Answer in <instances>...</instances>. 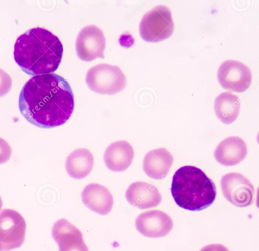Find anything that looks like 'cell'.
Returning <instances> with one entry per match:
<instances>
[{"mask_svg": "<svg viewBox=\"0 0 259 251\" xmlns=\"http://www.w3.org/2000/svg\"><path fill=\"white\" fill-rule=\"evenodd\" d=\"M19 107L30 123L41 128H54L64 124L71 117L74 96L68 82L61 76L36 75L23 87Z\"/></svg>", "mask_w": 259, "mask_h": 251, "instance_id": "1", "label": "cell"}, {"mask_svg": "<svg viewBox=\"0 0 259 251\" xmlns=\"http://www.w3.org/2000/svg\"><path fill=\"white\" fill-rule=\"evenodd\" d=\"M63 52L59 38L49 30L38 27L27 30L17 37L14 57L23 71L36 75L56 70Z\"/></svg>", "mask_w": 259, "mask_h": 251, "instance_id": "2", "label": "cell"}, {"mask_svg": "<svg viewBox=\"0 0 259 251\" xmlns=\"http://www.w3.org/2000/svg\"><path fill=\"white\" fill-rule=\"evenodd\" d=\"M170 190L177 204L191 211L208 207L217 194L214 182L202 170L193 165L183 166L176 172Z\"/></svg>", "mask_w": 259, "mask_h": 251, "instance_id": "3", "label": "cell"}, {"mask_svg": "<svg viewBox=\"0 0 259 251\" xmlns=\"http://www.w3.org/2000/svg\"><path fill=\"white\" fill-rule=\"evenodd\" d=\"M85 82L92 91L106 95L121 92L126 85L125 76L120 68L105 63L90 68L86 74Z\"/></svg>", "mask_w": 259, "mask_h": 251, "instance_id": "4", "label": "cell"}, {"mask_svg": "<svg viewBox=\"0 0 259 251\" xmlns=\"http://www.w3.org/2000/svg\"><path fill=\"white\" fill-rule=\"evenodd\" d=\"M174 29L171 13L164 5L157 6L142 17L139 26L141 37L147 41L157 42L169 37Z\"/></svg>", "mask_w": 259, "mask_h": 251, "instance_id": "5", "label": "cell"}, {"mask_svg": "<svg viewBox=\"0 0 259 251\" xmlns=\"http://www.w3.org/2000/svg\"><path fill=\"white\" fill-rule=\"evenodd\" d=\"M26 229L24 218L16 211L4 209L0 213V251H9L23 243Z\"/></svg>", "mask_w": 259, "mask_h": 251, "instance_id": "6", "label": "cell"}, {"mask_svg": "<svg viewBox=\"0 0 259 251\" xmlns=\"http://www.w3.org/2000/svg\"><path fill=\"white\" fill-rule=\"evenodd\" d=\"M224 197L231 203L239 207L251 204L254 190L249 180L241 174L230 173L223 176L220 181Z\"/></svg>", "mask_w": 259, "mask_h": 251, "instance_id": "7", "label": "cell"}, {"mask_svg": "<svg viewBox=\"0 0 259 251\" xmlns=\"http://www.w3.org/2000/svg\"><path fill=\"white\" fill-rule=\"evenodd\" d=\"M106 39L103 31L94 25L82 28L76 39L75 49L78 57L84 61L104 58Z\"/></svg>", "mask_w": 259, "mask_h": 251, "instance_id": "8", "label": "cell"}, {"mask_svg": "<svg viewBox=\"0 0 259 251\" xmlns=\"http://www.w3.org/2000/svg\"><path fill=\"white\" fill-rule=\"evenodd\" d=\"M217 77L223 87L237 92L246 90L251 81L249 67L235 60L224 61L218 68Z\"/></svg>", "mask_w": 259, "mask_h": 251, "instance_id": "9", "label": "cell"}, {"mask_svg": "<svg viewBox=\"0 0 259 251\" xmlns=\"http://www.w3.org/2000/svg\"><path fill=\"white\" fill-rule=\"evenodd\" d=\"M137 230L142 235L150 238L162 237L167 235L173 228V221L164 212L150 210L139 215L136 219Z\"/></svg>", "mask_w": 259, "mask_h": 251, "instance_id": "10", "label": "cell"}, {"mask_svg": "<svg viewBox=\"0 0 259 251\" xmlns=\"http://www.w3.org/2000/svg\"><path fill=\"white\" fill-rule=\"evenodd\" d=\"M52 236L59 251H89L81 231L65 219L57 221L52 229Z\"/></svg>", "mask_w": 259, "mask_h": 251, "instance_id": "11", "label": "cell"}, {"mask_svg": "<svg viewBox=\"0 0 259 251\" xmlns=\"http://www.w3.org/2000/svg\"><path fill=\"white\" fill-rule=\"evenodd\" d=\"M125 196L131 205L141 210L156 207L161 201V195L157 187L145 182L131 184Z\"/></svg>", "mask_w": 259, "mask_h": 251, "instance_id": "12", "label": "cell"}, {"mask_svg": "<svg viewBox=\"0 0 259 251\" xmlns=\"http://www.w3.org/2000/svg\"><path fill=\"white\" fill-rule=\"evenodd\" d=\"M83 204L92 211L101 215H106L112 208V195L105 186L97 183L86 186L81 194Z\"/></svg>", "mask_w": 259, "mask_h": 251, "instance_id": "13", "label": "cell"}, {"mask_svg": "<svg viewBox=\"0 0 259 251\" xmlns=\"http://www.w3.org/2000/svg\"><path fill=\"white\" fill-rule=\"evenodd\" d=\"M247 153V146L243 139L237 136H232L219 144L214 155L217 161L222 165L232 166L241 162Z\"/></svg>", "mask_w": 259, "mask_h": 251, "instance_id": "14", "label": "cell"}, {"mask_svg": "<svg viewBox=\"0 0 259 251\" xmlns=\"http://www.w3.org/2000/svg\"><path fill=\"white\" fill-rule=\"evenodd\" d=\"M134 151L127 141H116L106 149L104 154L105 165L110 170L121 172L126 170L132 164Z\"/></svg>", "mask_w": 259, "mask_h": 251, "instance_id": "15", "label": "cell"}, {"mask_svg": "<svg viewBox=\"0 0 259 251\" xmlns=\"http://www.w3.org/2000/svg\"><path fill=\"white\" fill-rule=\"evenodd\" d=\"M173 162V157L167 149L158 148L149 151L145 156L143 169L149 177L155 179L164 178Z\"/></svg>", "mask_w": 259, "mask_h": 251, "instance_id": "16", "label": "cell"}, {"mask_svg": "<svg viewBox=\"0 0 259 251\" xmlns=\"http://www.w3.org/2000/svg\"><path fill=\"white\" fill-rule=\"evenodd\" d=\"M94 162V157L88 149L78 148L68 156L65 161V168L71 177L81 179L91 172Z\"/></svg>", "mask_w": 259, "mask_h": 251, "instance_id": "17", "label": "cell"}, {"mask_svg": "<svg viewBox=\"0 0 259 251\" xmlns=\"http://www.w3.org/2000/svg\"><path fill=\"white\" fill-rule=\"evenodd\" d=\"M240 108L238 97L230 92L221 93L215 99L214 108L217 117L229 124L237 118Z\"/></svg>", "mask_w": 259, "mask_h": 251, "instance_id": "18", "label": "cell"}, {"mask_svg": "<svg viewBox=\"0 0 259 251\" xmlns=\"http://www.w3.org/2000/svg\"><path fill=\"white\" fill-rule=\"evenodd\" d=\"M11 87V77L6 71L0 68V97L8 93Z\"/></svg>", "mask_w": 259, "mask_h": 251, "instance_id": "19", "label": "cell"}, {"mask_svg": "<svg viewBox=\"0 0 259 251\" xmlns=\"http://www.w3.org/2000/svg\"><path fill=\"white\" fill-rule=\"evenodd\" d=\"M11 154V146L6 140L0 138V164L7 162Z\"/></svg>", "mask_w": 259, "mask_h": 251, "instance_id": "20", "label": "cell"}, {"mask_svg": "<svg viewBox=\"0 0 259 251\" xmlns=\"http://www.w3.org/2000/svg\"><path fill=\"white\" fill-rule=\"evenodd\" d=\"M200 251H229L224 245L220 244H212L206 245Z\"/></svg>", "mask_w": 259, "mask_h": 251, "instance_id": "21", "label": "cell"}, {"mask_svg": "<svg viewBox=\"0 0 259 251\" xmlns=\"http://www.w3.org/2000/svg\"><path fill=\"white\" fill-rule=\"evenodd\" d=\"M2 206H3V201H2L1 197L0 196V210L1 209Z\"/></svg>", "mask_w": 259, "mask_h": 251, "instance_id": "22", "label": "cell"}]
</instances>
